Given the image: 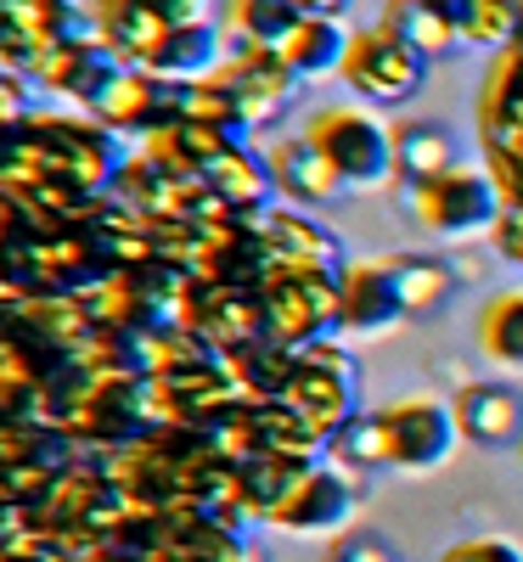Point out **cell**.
Listing matches in <instances>:
<instances>
[{"label": "cell", "instance_id": "obj_1", "mask_svg": "<svg viewBox=\"0 0 523 562\" xmlns=\"http://www.w3.org/2000/svg\"><path fill=\"white\" fill-rule=\"evenodd\" d=\"M304 140L326 158V169L344 180L349 198L394 186V140H389V119L377 108H366V102L315 108L304 119Z\"/></svg>", "mask_w": 523, "mask_h": 562}, {"label": "cell", "instance_id": "obj_2", "mask_svg": "<svg viewBox=\"0 0 523 562\" xmlns=\"http://www.w3.org/2000/svg\"><path fill=\"white\" fill-rule=\"evenodd\" d=\"M371 422H377V456H383V473H400V479H434L461 450L456 411L439 394H400L389 405H377Z\"/></svg>", "mask_w": 523, "mask_h": 562}, {"label": "cell", "instance_id": "obj_3", "mask_svg": "<svg viewBox=\"0 0 523 562\" xmlns=\"http://www.w3.org/2000/svg\"><path fill=\"white\" fill-rule=\"evenodd\" d=\"M405 209L427 243H472L501 220V186L479 164H456L445 175L405 186Z\"/></svg>", "mask_w": 523, "mask_h": 562}, {"label": "cell", "instance_id": "obj_4", "mask_svg": "<svg viewBox=\"0 0 523 562\" xmlns=\"http://www.w3.org/2000/svg\"><path fill=\"white\" fill-rule=\"evenodd\" d=\"M355 512H360V484L344 467L315 461V467H299V473L270 495L265 518L281 535H299V540H338V535H349Z\"/></svg>", "mask_w": 523, "mask_h": 562}, {"label": "cell", "instance_id": "obj_5", "mask_svg": "<svg viewBox=\"0 0 523 562\" xmlns=\"http://www.w3.org/2000/svg\"><path fill=\"white\" fill-rule=\"evenodd\" d=\"M332 293H338L332 299V338H344V344L394 338L411 321L389 254L383 259H344L338 276H332Z\"/></svg>", "mask_w": 523, "mask_h": 562}, {"label": "cell", "instance_id": "obj_6", "mask_svg": "<svg viewBox=\"0 0 523 562\" xmlns=\"http://www.w3.org/2000/svg\"><path fill=\"white\" fill-rule=\"evenodd\" d=\"M422 79H427V57H416L411 45L400 34H389L383 23L349 34L344 85L355 90V102H366V108H405V102H416Z\"/></svg>", "mask_w": 523, "mask_h": 562}, {"label": "cell", "instance_id": "obj_7", "mask_svg": "<svg viewBox=\"0 0 523 562\" xmlns=\"http://www.w3.org/2000/svg\"><path fill=\"white\" fill-rule=\"evenodd\" d=\"M214 85L220 97L236 102V119L243 124H276L288 113V97H293V68L281 63L276 52H259V45H243L231 63L214 68Z\"/></svg>", "mask_w": 523, "mask_h": 562}, {"label": "cell", "instance_id": "obj_8", "mask_svg": "<svg viewBox=\"0 0 523 562\" xmlns=\"http://www.w3.org/2000/svg\"><path fill=\"white\" fill-rule=\"evenodd\" d=\"M461 445L479 450H512L523 439V383L512 378H472L450 394Z\"/></svg>", "mask_w": 523, "mask_h": 562}, {"label": "cell", "instance_id": "obj_9", "mask_svg": "<svg viewBox=\"0 0 523 562\" xmlns=\"http://www.w3.org/2000/svg\"><path fill=\"white\" fill-rule=\"evenodd\" d=\"M214 7L220 0H102V29L108 40L119 45L124 57H147L153 45L169 34V29H186V23H214Z\"/></svg>", "mask_w": 523, "mask_h": 562}, {"label": "cell", "instance_id": "obj_10", "mask_svg": "<svg viewBox=\"0 0 523 562\" xmlns=\"http://www.w3.org/2000/svg\"><path fill=\"white\" fill-rule=\"evenodd\" d=\"M63 0H0V57L7 63H45L52 52L74 45V29L63 18Z\"/></svg>", "mask_w": 523, "mask_h": 562}, {"label": "cell", "instance_id": "obj_11", "mask_svg": "<svg viewBox=\"0 0 523 562\" xmlns=\"http://www.w3.org/2000/svg\"><path fill=\"white\" fill-rule=\"evenodd\" d=\"M389 140H394V186L400 192L416 186V180H427V175H445V169L467 164L461 135L445 119H394Z\"/></svg>", "mask_w": 523, "mask_h": 562}, {"label": "cell", "instance_id": "obj_12", "mask_svg": "<svg viewBox=\"0 0 523 562\" xmlns=\"http://www.w3.org/2000/svg\"><path fill=\"white\" fill-rule=\"evenodd\" d=\"M265 175H270V186L281 198H293V203H338V198H349L344 192V180L326 169V158L304 140V130L299 135H288V140H276L270 147V158H265Z\"/></svg>", "mask_w": 523, "mask_h": 562}, {"label": "cell", "instance_id": "obj_13", "mask_svg": "<svg viewBox=\"0 0 523 562\" xmlns=\"http://www.w3.org/2000/svg\"><path fill=\"white\" fill-rule=\"evenodd\" d=\"M349 23L344 18H326V12H304L293 23V34L276 45V57L293 68V79L315 85V79H332L344 74V52H349Z\"/></svg>", "mask_w": 523, "mask_h": 562}, {"label": "cell", "instance_id": "obj_14", "mask_svg": "<svg viewBox=\"0 0 523 562\" xmlns=\"http://www.w3.org/2000/svg\"><path fill=\"white\" fill-rule=\"evenodd\" d=\"M472 344H479V355H485V366L496 371V378L523 383V288H501L479 304Z\"/></svg>", "mask_w": 523, "mask_h": 562}, {"label": "cell", "instance_id": "obj_15", "mask_svg": "<svg viewBox=\"0 0 523 562\" xmlns=\"http://www.w3.org/2000/svg\"><path fill=\"white\" fill-rule=\"evenodd\" d=\"M153 74H169V79H192V74H214L220 68V29L214 23H186V29H169L147 57Z\"/></svg>", "mask_w": 523, "mask_h": 562}, {"label": "cell", "instance_id": "obj_16", "mask_svg": "<svg viewBox=\"0 0 523 562\" xmlns=\"http://www.w3.org/2000/svg\"><path fill=\"white\" fill-rule=\"evenodd\" d=\"M377 23H383L389 34H400V40L411 45V52H416V57H427V63H445V57H456V52H461V34H456L439 12H427L422 0H389Z\"/></svg>", "mask_w": 523, "mask_h": 562}, {"label": "cell", "instance_id": "obj_17", "mask_svg": "<svg viewBox=\"0 0 523 562\" xmlns=\"http://www.w3.org/2000/svg\"><path fill=\"white\" fill-rule=\"evenodd\" d=\"M220 12H225V29L243 45H259V52H276L304 18L299 0H220Z\"/></svg>", "mask_w": 523, "mask_h": 562}, {"label": "cell", "instance_id": "obj_18", "mask_svg": "<svg viewBox=\"0 0 523 562\" xmlns=\"http://www.w3.org/2000/svg\"><path fill=\"white\" fill-rule=\"evenodd\" d=\"M394 276H400V293H405V310L411 315H427V310H445L461 281H456V265L434 259V254H389Z\"/></svg>", "mask_w": 523, "mask_h": 562}, {"label": "cell", "instance_id": "obj_19", "mask_svg": "<svg viewBox=\"0 0 523 562\" xmlns=\"http://www.w3.org/2000/svg\"><path fill=\"white\" fill-rule=\"evenodd\" d=\"M434 562H523V540H512V535H461Z\"/></svg>", "mask_w": 523, "mask_h": 562}, {"label": "cell", "instance_id": "obj_20", "mask_svg": "<svg viewBox=\"0 0 523 562\" xmlns=\"http://www.w3.org/2000/svg\"><path fill=\"white\" fill-rule=\"evenodd\" d=\"M321 562H400V551L383 535H338Z\"/></svg>", "mask_w": 523, "mask_h": 562}, {"label": "cell", "instance_id": "obj_21", "mask_svg": "<svg viewBox=\"0 0 523 562\" xmlns=\"http://www.w3.org/2000/svg\"><path fill=\"white\" fill-rule=\"evenodd\" d=\"M422 7H427V12H439V18H445V23H450V29L461 34V18H467V0H422Z\"/></svg>", "mask_w": 523, "mask_h": 562}, {"label": "cell", "instance_id": "obj_22", "mask_svg": "<svg viewBox=\"0 0 523 562\" xmlns=\"http://www.w3.org/2000/svg\"><path fill=\"white\" fill-rule=\"evenodd\" d=\"M349 7V0H299V12H326V18H338Z\"/></svg>", "mask_w": 523, "mask_h": 562}, {"label": "cell", "instance_id": "obj_23", "mask_svg": "<svg viewBox=\"0 0 523 562\" xmlns=\"http://www.w3.org/2000/svg\"><path fill=\"white\" fill-rule=\"evenodd\" d=\"M518 461H523V439H518Z\"/></svg>", "mask_w": 523, "mask_h": 562}]
</instances>
